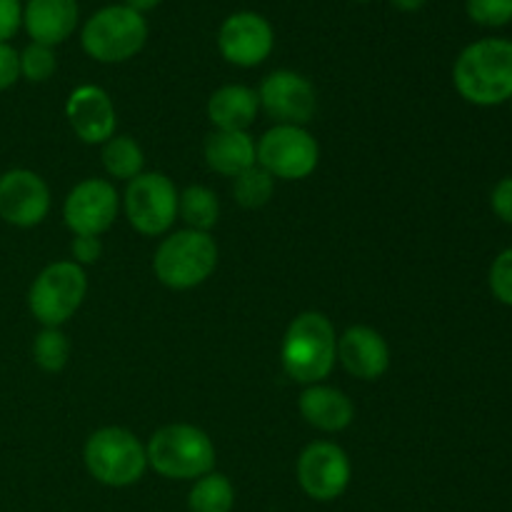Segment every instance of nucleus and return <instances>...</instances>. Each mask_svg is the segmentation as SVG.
Wrapping results in <instances>:
<instances>
[{"label":"nucleus","instance_id":"1","mask_svg":"<svg viewBox=\"0 0 512 512\" xmlns=\"http://www.w3.org/2000/svg\"><path fill=\"white\" fill-rule=\"evenodd\" d=\"M453 80L468 103H505L512 98V40L485 38L468 45L455 60Z\"/></svg>","mask_w":512,"mask_h":512},{"label":"nucleus","instance_id":"2","mask_svg":"<svg viewBox=\"0 0 512 512\" xmlns=\"http://www.w3.org/2000/svg\"><path fill=\"white\" fill-rule=\"evenodd\" d=\"M338 355L335 343V330L323 313H303L290 323L288 333L283 338V358L285 373L298 383L318 385L328 378Z\"/></svg>","mask_w":512,"mask_h":512},{"label":"nucleus","instance_id":"3","mask_svg":"<svg viewBox=\"0 0 512 512\" xmlns=\"http://www.w3.org/2000/svg\"><path fill=\"white\" fill-rule=\"evenodd\" d=\"M148 465L170 480H195L213 473L215 445L195 425H165L145 448Z\"/></svg>","mask_w":512,"mask_h":512},{"label":"nucleus","instance_id":"4","mask_svg":"<svg viewBox=\"0 0 512 512\" xmlns=\"http://www.w3.org/2000/svg\"><path fill=\"white\" fill-rule=\"evenodd\" d=\"M148 23L128 5H105L83 25L80 43L98 63H123L143 50Z\"/></svg>","mask_w":512,"mask_h":512},{"label":"nucleus","instance_id":"5","mask_svg":"<svg viewBox=\"0 0 512 512\" xmlns=\"http://www.w3.org/2000/svg\"><path fill=\"white\" fill-rule=\"evenodd\" d=\"M215 265H218V245L200 230H180L165 238L153 260L158 280L173 290H190L205 283Z\"/></svg>","mask_w":512,"mask_h":512},{"label":"nucleus","instance_id":"6","mask_svg":"<svg viewBox=\"0 0 512 512\" xmlns=\"http://www.w3.org/2000/svg\"><path fill=\"white\" fill-rule=\"evenodd\" d=\"M83 458L88 473L108 488H125V485L138 483L148 468L145 448L125 428H103L90 435Z\"/></svg>","mask_w":512,"mask_h":512},{"label":"nucleus","instance_id":"7","mask_svg":"<svg viewBox=\"0 0 512 512\" xmlns=\"http://www.w3.org/2000/svg\"><path fill=\"white\" fill-rule=\"evenodd\" d=\"M85 290H88V280L78 263L63 260V263L48 265L30 285V313L45 328H58L65 320L73 318V313L83 303Z\"/></svg>","mask_w":512,"mask_h":512},{"label":"nucleus","instance_id":"8","mask_svg":"<svg viewBox=\"0 0 512 512\" xmlns=\"http://www.w3.org/2000/svg\"><path fill=\"white\" fill-rule=\"evenodd\" d=\"M255 160L273 178L303 180L318 168V140L303 125H275L260 138Z\"/></svg>","mask_w":512,"mask_h":512},{"label":"nucleus","instance_id":"9","mask_svg":"<svg viewBox=\"0 0 512 512\" xmlns=\"http://www.w3.org/2000/svg\"><path fill=\"white\" fill-rule=\"evenodd\" d=\"M125 213L143 235H160L178 215V193L163 173H140L125 190Z\"/></svg>","mask_w":512,"mask_h":512},{"label":"nucleus","instance_id":"10","mask_svg":"<svg viewBox=\"0 0 512 512\" xmlns=\"http://www.w3.org/2000/svg\"><path fill=\"white\" fill-rule=\"evenodd\" d=\"M298 483L313 500L328 503L340 498L350 483V460L335 443L308 445L298 458Z\"/></svg>","mask_w":512,"mask_h":512},{"label":"nucleus","instance_id":"11","mask_svg":"<svg viewBox=\"0 0 512 512\" xmlns=\"http://www.w3.org/2000/svg\"><path fill=\"white\" fill-rule=\"evenodd\" d=\"M63 215L75 235H95L98 238L118 218V193L108 180H83L65 198Z\"/></svg>","mask_w":512,"mask_h":512},{"label":"nucleus","instance_id":"12","mask_svg":"<svg viewBox=\"0 0 512 512\" xmlns=\"http://www.w3.org/2000/svg\"><path fill=\"white\" fill-rule=\"evenodd\" d=\"M275 43L273 28L258 13H235L225 18L218 30V48L228 63L238 68H255L270 55Z\"/></svg>","mask_w":512,"mask_h":512},{"label":"nucleus","instance_id":"13","mask_svg":"<svg viewBox=\"0 0 512 512\" xmlns=\"http://www.w3.org/2000/svg\"><path fill=\"white\" fill-rule=\"evenodd\" d=\"M50 210L48 185L33 170L15 168L0 175V218L15 228L43 223Z\"/></svg>","mask_w":512,"mask_h":512},{"label":"nucleus","instance_id":"14","mask_svg":"<svg viewBox=\"0 0 512 512\" xmlns=\"http://www.w3.org/2000/svg\"><path fill=\"white\" fill-rule=\"evenodd\" d=\"M258 100L278 125H303L315 113V88L293 70L270 73L260 85Z\"/></svg>","mask_w":512,"mask_h":512},{"label":"nucleus","instance_id":"15","mask_svg":"<svg viewBox=\"0 0 512 512\" xmlns=\"http://www.w3.org/2000/svg\"><path fill=\"white\" fill-rule=\"evenodd\" d=\"M70 125L83 143H108L115 133V108L98 85H80L65 105Z\"/></svg>","mask_w":512,"mask_h":512},{"label":"nucleus","instance_id":"16","mask_svg":"<svg viewBox=\"0 0 512 512\" xmlns=\"http://www.w3.org/2000/svg\"><path fill=\"white\" fill-rule=\"evenodd\" d=\"M338 358L350 375L360 380H378L390 365V350L383 335L368 325H355L338 340Z\"/></svg>","mask_w":512,"mask_h":512},{"label":"nucleus","instance_id":"17","mask_svg":"<svg viewBox=\"0 0 512 512\" xmlns=\"http://www.w3.org/2000/svg\"><path fill=\"white\" fill-rule=\"evenodd\" d=\"M78 0H28L23 8V25L33 43L60 45L78 28Z\"/></svg>","mask_w":512,"mask_h":512},{"label":"nucleus","instance_id":"18","mask_svg":"<svg viewBox=\"0 0 512 512\" xmlns=\"http://www.w3.org/2000/svg\"><path fill=\"white\" fill-rule=\"evenodd\" d=\"M300 413L313 428L325 430V433L345 430L355 418V408L348 395L328 385H310L300 395Z\"/></svg>","mask_w":512,"mask_h":512},{"label":"nucleus","instance_id":"19","mask_svg":"<svg viewBox=\"0 0 512 512\" xmlns=\"http://www.w3.org/2000/svg\"><path fill=\"white\" fill-rule=\"evenodd\" d=\"M205 160L215 173L238 178L255 165V143L245 130H218L205 140Z\"/></svg>","mask_w":512,"mask_h":512},{"label":"nucleus","instance_id":"20","mask_svg":"<svg viewBox=\"0 0 512 512\" xmlns=\"http://www.w3.org/2000/svg\"><path fill=\"white\" fill-rule=\"evenodd\" d=\"M258 93L245 85H223L208 100V118L218 130H248L258 115Z\"/></svg>","mask_w":512,"mask_h":512},{"label":"nucleus","instance_id":"21","mask_svg":"<svg viewBox=\"0 0 512 512\" xmlns=\"http://www.w3.org/2000/svg\"><path fill=\"white\" fill-rule=\"evenodd\" d=\"M235 505V490L225 475L208 473L195 480L188 495L190 512H230Z\"/></svg>","mask_w":512,"mask_h":512},{"label":"nucleus","instance_id":"22","mask_svg":"<svg viewBox=\"0 0 512 512\" xmlns=\"http://www.w3.org/2000/svg\"><path fill=\"white\" fill-rule=\"evenodd\" d=\"M103 165L110 178L133 180L143 173V150L128 135H113L108 143H103Z\"/></svg>","mask_w":512,"mask_h":512},{"label":"nucleus","instance_id":"23","mask_svg":"<svg viewBox=\"0 0 512 512\" xmlns=\"http://www.w3.org/2000/svg\"><path fill=\"white\" fill-rule=\"evenodd\" d=\"M178 213L188 223V230L208 233L218 223L220 205L213 190L203 188V185H190L183 195H178Z\"/></svg>","mask_w":512,"mask_h":512},{"label":"nucleus","instance_id":"24","mask_svg":"<svg viewBox=\"0 0 512 512\" xmlns=\"http://www.w3.org/2000/svg\"><path fill=\"white\" fill-rule=\"evenodd\" d=\"M233 195L243 208H260L273 195V175L260 165H253L235 178Z\"/></svg>","mask_w":512,"mask_h":512},{"label":"nucleus","instance_id":"25","mask_svg":"<svg viewBox=\"0 0 512 512\" xmlns=\"http://www.w3.org/2000/svg\"><path fill=\"white\" fill-rule=\"evenodd\" d=\"M70 355V343L58 328H45L43 333H38L33 343V358L45 373H58L65 368Z\"/></svg>","mask_w":512,"mask_h":512},{"label":"nucleus","instance_id":"26","mask_svg":"<svg viewBox=\"0 0 512 512\" xmlns=\"http://www.w3.org/2000/svg\"><path fill=\"white\" fill-rule=\"evenodd\" d=\"M58 63H55L53 48L40 43H30L28 48L20 53V75H25L33 83H45L50 75L55 73Z\"/></svg>","mask_w":512,"mask_h":512},{"label":"nucleus","instance_id":"27","mask_svg":"<svg viewBox=\"0 0 512 512\" xmlns=\"http://www.w3.org/2000/svg\"><path fill=\"white\" fill-rule=\"evenodd\" d=\"M468 15L485 28H500L512 20V0H468Z\"/></svg>","mask_w":512,"mask_h":512},{"label":"nucleus","instance_id":"28","mask_svg":"<svg viewBox=\"0 0 512 512\" xmlns=\"http://www.w3.org/2000/svg\"><path fill=\"white\" fill-rule=\"evenodd\" d=\"M490 290L500 303L512 305V248L503 250L490 268Z\"/></svg>","mask_w":512,"mask_h":512},{"label":"nucleus","instance_id":"29","mask_svg":"<svg viewBox=\"0 0 512 512\" xmlns=\"http://www.w3.org/2000/svg\"><path fill=\"white\" fill-rule=\"evenodd\" d=\"M23 23V5L20 0H0V43L13 38Z\"/></svg>","mask_w":512,"mask_h":512},{"label":"nucleus","instance_id":"30","mask_svg":"<svg viewBox=\"0 0 512 512\" xmlns=\"http://www.w3.org/2000/svg\"><path fill=\"white\" fill-rule=\"evenodd\" d=\"M20 78V53L8 43H0V90H8Z\"/></svg>","mask_w":512,"mask_h":512},{"label":"nucleus","instance_id":"31","mask_svg":"<svg viewBox=\"0 0 512 512\" xmlns=\"http://www.w3.org/2000/svg\"><path fill=\"white\" fill-rule=\"evenodd\" d=\"M70 250H73V258H75L73 263L88 265V263H95V260L100 258V253H103V245H100V240L95 238V235H75Z\"/></svg>","mask_w":512,"mask_h":512},{"label":"nucleus","instance_id":"32","mask_svg":"<svg viewBox=\"0 0 512 512\" xmlns=\"http://www.w3.org/2000/svg\"><path fill=\"white\" fill-rule=\"evenodd\" d=\"M493 210L500 220L512 225V178H503L493 190Z\"/></svg>","mask_w":512,"mask_h":512},{"label":"nucleus","instance_id":"33","mask_svg":"<svg viewBox=\"0 0 512 512\" xmlns=\"http://www.w3.org/2000/svg\"><path fill=\"white\" fill-rule=\"evenodd\" d=\"M163 3V0H125L123 5H128L130 10H135V13H148V10H155L158 8V5Z\"/></svg>","mask_w":512,"mask_h":512},{"label":"nucleus","instance_id":"34","mask_svg":"<svg viewBox=\"0 0 512 512\" xmlns=\"http://www.w3.org/2000/svg\"><path fill=\"white\" fill-rule=\"evenodd\" d=\"M390 3H393L398 10H403V13H415V10L423 8L428 0H390Z\"/></svg>","mask_w":512,"mask_h":512},{"label":"nucleus","instance_id":"35","mask_svg":"<svg viewBox=\"0 0 512 512\" xmlns=\"http://www.w3.org/2000/svg\"><path fill=\"white\" fill-rule=\"evenodd\" d=\"M363 3H368V0H363Z\"/></svg>","mask_w":512,"mask_h":512}]
</instances>
